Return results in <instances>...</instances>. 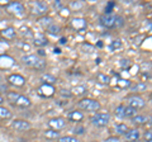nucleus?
Returning a JSON list of instances; mask_svg holds the SVG:
<instances>
[{
    "mask_svg": "<svg viewBox=\"0 0 152 142\" xmlns=\"http://www.w3.org/2000/svg\"><path fill=\"white\" fill-rule=\"evenodd\" d=\"M61 31V28H60V26H57V24H55V23H52V24L47 28V32L50 33V34H57Z\"/></svg>",
    "mask_w": 152,
    "mask_h": 142,
    "instance_id": "obj_25",
    "label": "nucleus"
},
{
    "mask_svg": "<svg viewBox=\"0 0 152 142\" xmlns=\"http://www.w3.org/2000/svg\"><path fill=\"white\" fill-rule=\"evenodd\" d=\"M84 132H85L84 127H76L75 128V133H77V135H84Z\"/></svg>",
    "mask_w": 152,
    "mask_h": 142,
    "instance_id": "obj_36",
    "label": "nucleus"
},
{
    "mask_svg": "<svg viewBox=\"0 0 152 142\" xmlns=\"http://www.w3.org/2000/svg\"><path fill=\"white\" fill-rule=\"evenodd\" d=\"M14 104H17V105L20 108H28V107H31L32 102L29 100V98H27L26 95H20V94H19V97Z\"/></svg>",
    "mask_w": 152,
    "mask_h": 142,
    "instance_id": "obj_11",
    "label": "nucleus"
},
{
    "mask_svg": "<svg viewBox=\"0 0 152 142\" xmlns=\"http://www.w3.org/2000/svg\"><path fill=\"white\" fill-rule=\"evenodd\" d=\"M61 94H62L64 97H71V95H72V94H71L69 90H65V89H62V90H61Z\"/></svg>",
    "mask_w": 152,
    "mask_h": 142,
    "instance_id": "obj_40",
    "label": "nucleus"
},
{
    "mask_svg": "<svg viewBox=\"0 0 152 142\" xmlns=\"http://www.w3.org/2000/svg\"><path fill=\"white\" fill-rule=\"evenodd\" d=\"M145 138H146V141H148V140H152V131H148V132H146V133H145Z\"/></svg>",
    "mask_w": 152,
    "mask_h": 142,
    "instance_id": "obj_39",
    "label": "nucleus"
},
{
    "mask_svg": "<svg viewBox=\"0 0 152 142\" xmlns=\"http://www.w3.org/2000/svg\"><path fill=\"white\" fill-rule=\"evenodd\" d=\"M13 128L17 131H27L31 128V123L28 121H23V119H15L12 123Z\"/></svg>",
    "mask_w": 152,
    "mask_h": 142,
    "instance_id": "obj_8",
    "label": "nucleus"
},
{
    "mask_svg": "<svg viewBox=\"0 0 152 142\" xmlns=\"http://www.w3.org/2000/svg\"><path fill=\"white\" fill-rule=\"evenodd\" d=\"M55 52H56V53H61V51H60L58 48H56V50H55Z\"/></svg>",
    "mask_w": 152,
    "mask_h": 142,
    "instance_id": "obj_47",
    "label": "nucleus"
},
{
    "mask_svg": "<svg viewBox=\"0 0 152 142\" xmlns=\"http://www.w3.org/2000/svg\"><path fill=\"white\" fill-rule=\"evenodd\" d=\"M114 130H115V132L118 135H126L128 131V127L127 124H124V123H119V124H115V127H114Z\"/></svg>",
    "mask_w": 152,
    "mask_h": 142,
    "instance_id": "obj_19",
    "label": "nucleus"
},
{
    "mask_svg": "<svg viewBox=\"0 0 152 142\" xmlns=\"http://www.w3.org/2000/svg\"><path fill=\"white\" fill-rule=\"evenodd\" d=\"M141 137V133H140V131L138 130H129L126 133V140L128 142H133V141H138V138Z\"/></svg>",
    "mask_w": 152,
    "mask_h": 142,
    "instance_id": "obj_13",
    "label": "nucleus"
},
{
    "mask_svg": "<svg viewBox=\"0 0 152 142\" xmlns=\"http://www.w3.org/2000/svg\"><path fill=\"white\" fill-rule=\"evenodd\" d=\"M109 119H110L109 113H96L91 117V123L96 127H104L108 124Z\"/></svg>",
    "mask_w": 152,
    "mask_h": 142,
    "instance_id": "obj_3",
    "label": "nucleus"
},
{
    "mask_svg": "<svg viewBox=\"0 0 152 142\" xmlns=\"http://www.w3.org/2000/svg\"><path fill=\"white\" fill-rule=\"evenodd\" d=\"M84 118V114L80 111H72V112H70L69 113V119L71 121H81Z\"/></svg>",
    "mask_w": 152,
    "mask_h": 142,
    "instance_id": "obj_16",
    "label": "nucleus"
},
{
    "mask_svg": "<svg viewBox=\"0 0 152 142\" xmlns=\"http://www.w3.org/2000/svg\"><path fill=\"white\" fill-rule=\"evenodd\" d=\"M121 65L122 66H129V61H128V60H122L121 61Z\"/></svg>",
    "mask_w": 152,
    "mask_h": 142,
    "instance_id": "obj_41",
    "label": "nucleus"
},
{
    "mask_svg": "<svg viewBox=\"0 0 152 142\" xmlns=\"http://www.w3.org/2000/svg\"><path fill=\"white\" fill-rule=\"evenodd\" d=\"M148 121L150 119L147 117H145V116H136V117L132 118V122L136 123V124H137V123H138V124H143V123H147Z\"/></svg>",
    "mask_w": 152,
    "mask_h": 142,
    "instance_id": "obj_24",
    "label": "nucleus"
},
{
    "mask_svg": "<svg viewBox=\"0 0 152 142\" xmlns=\"http://www.w3.org/2000/svg\"><path fill=\"white\" fill-rule=\"evenodd\" d=\"M0 80H1V75H0Z\"/></svg>",
    "mask_w": 152,
    "mask_h": 142,
    "instance_id": "obj_49",
    "label": "nucleus"
},
{
    "mask_svg": "<svg viewBox=\"0 0 152 142\" xmlns=\"http://www.w3.org/2000/svg\"><path fill=\"white\" fill-rule=\"evenodd\" d=\"M85 50H89V51H93V46H90V45H84L83 46Z\"/></svg>",
    "mask_w": 152,
    "mask_h": 142,
    "instance_id": "obj_42",
    "label": "nucleus"
},
{
    "mask_svg": "<svg viewBox=\"0 0 152 142\" xmlns=\"http://www.w3.org/2000/svg\"><path fill=\"white\" fill-rule=\"evenodd\" d=\"M114 7V3L113 1H110L108 4V7L105 8V14H110V12H112V8Z\"/></svg>",
    "mask_w": 152,
    "mask_h": 142,
    "instance_id": "obj_35",
    "label": "nucleus"
},
{
    "mask_svg": "<svg viewBox=\"0 0 152 142\" xmlns=\"http://www.w3.org/2000/svg\"><path fill=\"white\" fill-rule=\"evenodd\" d=\"M45 55H46V52L43 50H39V51H38V55L37 56H38V57H41V56H45Z\"/></svg>",
    "mask_w": 152,
    "mask_h": 142,
    "instance_id": "obj_43",
    "label": "nucleus"
},
{
    "mask_svg": "<svg viewBox=\"0 0 152 142\" xmlns=\"http://www.w3.org/2000/svg\"><path fill=\"white\" fill-rule=\"evenodd\" d=\"M8 9H9V12L17 14V15H23L24 14V7L20 3H10L8 5Z\"/></svg>",
    "mask_w": 152,
    "mask_h": 142,
    "instance_id": "obj_10",
    "label": "nucleus"
},
{
    "mask_svg": "<svg viewBox=\"0 0 152 142\" xmlns=\"http://www.w3.org/2000/svg\"><path fill=\"white\" fill-rule=\"evenodd\" d=\"M3 103H4V97H1V95H0V105H1Z\"/></svg>",
    "mask_w": 152,
    "mask_h": 142,
    "instance_id": "obj_46",
    "label": "nucleus"
},
{
    "mask_svg": "<svg viewBox=\"0 0 152 142\" xmlns=\"http://www.w3.org/2000/svg\"><path fill=\"white\" fill-rule=\"evenodd\" d=\"M47 43H48V41H47L46 37H45V36H42V34L37 36L36 38H34V45L38 46V47H43V46H46Z\"/></svg>",
    "mask_w": 152,
    "mask_h": 142,
    "instance_id": "obj_20",
    "label": "nucleus"
},
{
    "mask_svg": "<svg viewBox=\"0 0 152 142\" xmlns=\"http://www.w3.org/2000/svg\"><path fill=\"white\" fill-rule=\"evenodd\" d=\"M146 142H152V140H148V141H146Z\"/></svg>",
    "mask_w": 152,
    "mask_h": 142,
    "instance_id": "obj_48",
    "label": "nucleus"
},
{
    "mask_svg": "<svg viewBox=\"0 0 152 142\" xmlns=\"http://www.w3.org/2000/svg\"><path fill=\"white\" fill-rule=\"evenodd\" d=\"M1 36L4 37V38H7V40H13V38H15L17 32H15V29H14L13 27H8V28H5V29L1 31Z\"/></svg>",
    "mask_w": 152,
    "mask_h": 142,
    "instance_id": "obj_14",
    "label": "nucleus"
},
{
    "mask_svg": "<svg viewBox=\"0 0 152 142\" xmlns=\"http://www.w3.org/2000/svg\"><path fill=\"white\" fill-rule=\"evenodd\" d=\"M10 117H12V113L8 108L0 107V118H1V119H8V118H10Z\"/></svg>",
    "mask_w": 152,
    "mask_h": 142,
    "instance_id": "obj_23",
    "label": "nucleus"
},
{
    "mask_svg": "<svg viewBox=\"0 0 152 142\" xmlns=\"http://www.w3.org/2000/svg\"><path fill=\"white\" fill-rule=\"evenodd\" d=\"M7 85H0V91H5L7 90Z\"/></svg>",
    "mask_w": 152,
    "mask_h": 142,
    "instance_id": "obj_44",
    "label": "nucleus"
},
{
    "mask_svg": "<svg viewBox=\"0 0 152 142\" xmlns=\"http://www.w3.org/2000/svg\"><path fill=\"white\" fill-rule=\"evenodd\" d=\"M105 142H119V137H109L105 140Z\"/></svg>",
    "mask_w": 152,
    "mask_h": 142,
    "instance_id": "obj_38",
    "label": "nucleus"
},
{
    "mask_svg": "<svg viewBox=\"0 0 152 142\" xmlns=\"http://www.w3.org/2000/svg\"><path fill=\"white\" fill-rule=\"evenodd\" d=\"M53 93H55L53 86H52V85H48V84H43L39 89H38V94L42 95V97H47V98H48V97L53 95Z\"/></svg>",
    "mask_w": 152,
    "mask_h": 142,
    "instance_id": "obj_9",
    "label": "nucleus"
},
{
    "mask_svg": "<svg viewBox=\"0 0 152 142\" xmlns=\"http://www.w3.org/2000/svg\"><path fill=\"white\" fill-rule=\"evenodd\" d=\"M41 80L43 81V84H48V85H52V84L56 83V78L52 76L50 74H43L41 76Z\"/></svg>",
    "mask_w": 152,
    "mask_h": 142,
    "instance_id": "obj_18",
    "label": "nucleus"
},
{
    "mask_svg": "<svg viewBox=\"0 0 152 142\" xmlns=\"http://www.w3.org/2000/svg\"><path fill=\"white\" fill-rule=\"evenodd\" d=\"M58 142H79V140L72 136H65V137H60Z\"/></svg>",
    "mask_w": 152,
    "mask_h": 142,
    "instance_id": "obj_28",
    "label": "nucleus"
},
{
    "mask_svg": "<svg viewBox=\"0 0 152 142\" xmlns=\"http://www.w3.org/2000/svg\"><path fill=\"white\" fill-rule=\"evenodd\" d=\"M99 22L100 24L105 28H113L114 23H115V15H112V14H104L99 18Z\"/></svg>",
    "mask_w": 152,
    "mask_h": 142,
    "instance_id": "obj_6",
    "label": "nucleus"
},
{
    "mask_svg": "<svg viewBox=\"0 0 152 142\" xmlns=\"http://www.w3.org/2000/svg\"><path fill=\"white\" fill-rule=\"evenodd\" d=\"M83 7V3H75V1H71V8L74 9H80Z\"/></svg>",
    "mask_w": 152,
    "mask_h": 142,
    "instance_id": "obj_34",
    "label": "nucleus"
},
{
    "mask_svg": "<svg viewBox=\"0 0 152 142\" xmlns=\"http://www.w3.org/2000/svg\"><path fill=\"white\" fill-rule=\"evenodd\" d=\"M77 107L83 111H88V112H98L100 109V104H99L96 100L94 99H81L79 103H77Z\"/></svg>",
    "mask_w": 152,
    "mask_h": 142,
    "instance_id": "obj_2",
    "label": "nucleus"
},
{
    "mask_svg": "<svg viewBox=\"0 0 152 142\" xmlns=\"http://www.w3.org/2000/svg\"><path fill=\"white\" fill-rule=\"evenodd\" d=\"M9 83L13 84V85H17V86H23L26 83V80L23 76H20V75L15 74V75H10V76H9Z\"/></svg>",
    "mask_w": 152,
    "mask_h": 142,
    "instance_id": "obj_12",
    "label": "nucleus"
},
{
    "mask_svg": "<svg viewBox=\"0 0 152 142\" xmlns=\"http://www.w3.org/2000/svg\"><path fill=\"white\" fill-rule=\"evenodd\" d=\"M124 107L126 105H119L115 108V116L118 118H124Z\"/></svg>",
    "mask_w": 152,
    "mask_h": 142,
    "instance_id": "obj_29",
    "label": "nucleus"
},
{
    "mask_svg": "<svg viewBox=\"0 0 152 142\" xmlns=\"http://www.w3.org/2000/svg\"><path fill=\"white\" fill-rule=\"evenodd\" d=\"M118 85H119V86H122V88H126V86H129L131 81H128V80H119Z\"/></svg>",
    "mask_w": 152,
    "mask_h": 142,
    "instance_id": "obj_33",
    "label": "nucleus"
},
{
    "mask_svg": "<svg viewBox=\"0 0 152 142\" xmlns=\"http://www.w3.org/2000/svg\"><path fill=\"white\" fill-rule=\"evenodd\" d=\"M124 26V19L122 17H115V23H114V27L119 28V27H123Z\"/></svg>",
    "mask_w": 152,
    "mask_h": 142,
    "instance_id": "obj_31",
    "label": "nucleus"
},
{
    "mask_svg": "<svg viewBox=\"0 0 152 142\" xmlns=\"http://www.w3.org/2000/svg\"><path fill=\"white\" fill-rule=\"evenodd\" d=\"M133 142H137V141H133Z\"/></svg>",
    "mask_w": 152,
    "mask_h": 142,
    "instance_id": "obj_50",
    "label": "nucleus"
},
{
    "mask_svg": "<svg viewBox=\"0 0 152 142\" xmlns=\"http://www.w3.org/2000/svg\"><path fill=\"white\" fill-rule=\"evenodd\" d=\"M137 116V111L131 107H124V118H133Z\"/></svg>",
    "mask_w": 152,
    "mask_h": 142,
    "instance_id": "obj_22",
    "label": "nucleus"
},
{
    "mask_svg": "<svg viewBox=\"0 0 152 142\" xmlns=\"http://www.w3.org/2000/svg\"><path fill=\"white\" fill-rule=\"evenodd\" d=\"M45 137L48 140H56V138H60V133L58 131H55V130H47L45 132Z\"/></svg>",
    "mask_w": 152,
    "mask_h": 142,
    "instance_id": "obj_17",
    "label": "nucleus"
},
{
    "mask_svg": "<svg viewBox=\"0 0 152 142\" xmlns=\"http://www.w3.org/2000/svg\"><path fill=\"white\" fill-rule=\"evenodd\" d=\"M127 103H128V107H131L133 108V109H141V108H143L146 105V103H145V99L143 98H141V97H131V98H128L127 99Z\"/></svg>",
    "mask_w": 152,
    "mask_h": 142,
    "instance_id": "obj_5",
    "label": "nucleus"
},
{
    "mask_svg": "<svg viewBox=\"0 0 152 142\" xmlns=\"http://www.w3.org/2000/svg\"><path fill=\"white\" fill-rule=\"evenodd\" d=\"M47 9H48V7H47V4L45 1H36V3L32 4V10H33V13H34L36 15L46 14Z\"/></svg>",
    "mask_w": 152,
    "mask_h": 142,
    "instance_id": "obj_7",
    "label": "nucleus"
},
{
    "mask_svg": "<svg viewBox=\"0 0 152 142\" xmlns=\"http://www.w3.org/2000/svg\"><path fill=\"white\" fill-rule=\"evenodd\" d=\"M52 19H51V18H42V19L39 20V23H41V24L42 26H43V27H47V28H48L51 24H52Z\"/></svg>",
    "mask_w": 152,
    "mask_h": 142,
    "instance_id": "obj_32",
    "label": "nucleus"
},
{
    "mask_svg": "<svg viewBox=\"0 0 152 142\" xmlns=\"http://www.w3.org/2000/svg\"><path fill=\"white\" fill-rule=\"evenodd\" d=\"M22 62L26 66L29 67H34L37 70H42L46 66V62L43 59L38 57L37 55H28V56H23L22 57Z\"/></svg>",
    "mask_w": 152,
    "mask_h": 142,
    "instance_id": "obj_1",
    "label": "nucleus"
},
{
    "mask_svg": "<svg viewBox=\"0 0 152 142\" xmlns=\"http://www.w3.org/2000/svg\"><path fill=\"white\" fill-rule=\"evenodd\" d=\"M86 91V88L84 86V85H80V86H75L72 89V94H76V95H81Z\"/></svg>",
    "mask_w": 152,
    "mask_h": 142,
    "instance_id": "obj_26",
    "label": "nucleus"
},
{
    "mask_svg": "<svg viewBox=\"0 0 152 142\" xmlns=\"http://www.w3.org/2000/svg\"><path fill=\"white\" fill-rule=\"evenodd\" d=\"M72 27L79 29L80 33H84L85 32V27H86V22L84 19H74L72 20Z\"/></svg>",
    "mask_w": 152,
    "mask_h": 142,
    "instance_id": "obj_15",
    "label": "nucleus"
},
{
    "mask_svg": "<svg viewBox=\"0 0 152 142\" xmlns=\"http://www.w3.org/2000/svg\"><path fill=\"white\" fill-rule=\"evenodd\" d=\"M147 89V84L146 83H137L134 85L131 86V90L132 91H143Z\"/></svg>",
    "mask_w": 152,
    "mask_h": 142,
    "instance_id": "obj_21",
    "label": "nucleus"
},
{
    "mask_svg": "<svg viewBox=\"0 0 152 142\" xmlns=\"http://www.w3.org/2000/svg\"><path fill=\"white\" fill-rule=\"evenodd\" d=\"M121 46H122L121 41H114V42H113V45H112V48H113V50H114V48H119Z\"/></svg>",
    "mask_w": 152,
    "mask_h": 142,
    "instance_id": "obj_37",
    "label": "nucleus"
},
{
    "mask_svg": "<svg viewBox=\"0 0 152 142\" xmlns=\"http://www.w3.org/2000/svg\"><path fill=\"white\" fill-rule=\"evenodd\" d=\"M96 79L99 80V83H102V84H108L109 83V78L107 76V75H104V74H98Z\"/></svg>",
    "mask_w": 152,
    "mask_h": 142,
    "instance_id": "obj_30",
    "label": "nucleus"
},
{
    "mask_svg": "<svg viewBox=\"0 0 152 142\" xmlns=\"http://www.w3.org/2000/svg\"><path fill=\"white\" fill-rule=\"evenodd\" d=\"M18 97H19V94L15 93V91H8V94H7L8 100L12 102V103H15V100L18 99Z\"/></svg>",
    "mask_w": 152,
    "mask_h": 142,
    "instance_id": "obj_27",
    "label": "nucleus"
},
{
    "mask_svg": "<svg viewBox=\"0 0 152 142\" xmlns=\"http://www.w3.org/2000/svg\"><path fill=\"white\" fill-rule=\"evenodd\" d=\"M67 122H66L65 118H61V117H57V118H52V119L48 121V126L51 130H55V131H60V130H64Z\"/></svg>",
    "mask_w": 152,
    "mask_h": 142,
    "instance_id": "obj_4",
    "label": "nucleus"
},
{
    "mask_svg": "<svg viewBox=\"0 0 152 142\" xmlns=\"http://www.w3.org/2000/svg\"><path fill=\"white\" fill-rule=\"evenodd\" d=\"M60 43H62V45L66 43V38H61V40H60Z\"/></svg>",
    "mask_w": 152,
    "mask_h": 142,
    "instance_id": "obj_45",
    "label": "nucleus"
}]
</instances>
